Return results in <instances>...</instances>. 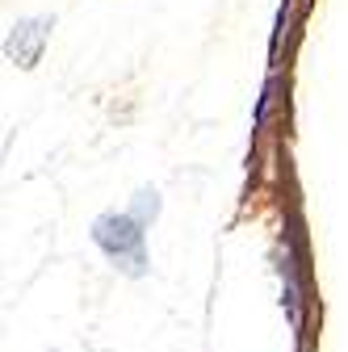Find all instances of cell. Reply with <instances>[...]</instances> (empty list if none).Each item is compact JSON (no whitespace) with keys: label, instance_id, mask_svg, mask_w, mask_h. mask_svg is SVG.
<instances>
[{"label":"cell","instance_id":"cell-1","mask_svg":"<svg viewBox=\"0 0 348 352\" xmlns=\"http://www.w3.org/2000/svg\"><path fill=\"white\" fill-rule=\"evenodd\" d=\"M97 243L109 252V256H130V264H135V273L143 269V231H139V223L135 218H118V214H109V218H101L97 223Z\"/></svg>","mask_w":348,"mask_h":352},{"label":"cell","instance_id":"cell-2","mask_svg":"<svg viewBox=\"0 0 348 352\" xmlns=\"http://www.w3.org/2000/svg\"><path fill=\"white\" fill-rule=\"evenodd\" d=\"M42 42H47V21H21V25H13V34H9V59H17L21 67H34Z\"/></svg>","mask_w":348,"mask_h":352}]
</instances>
